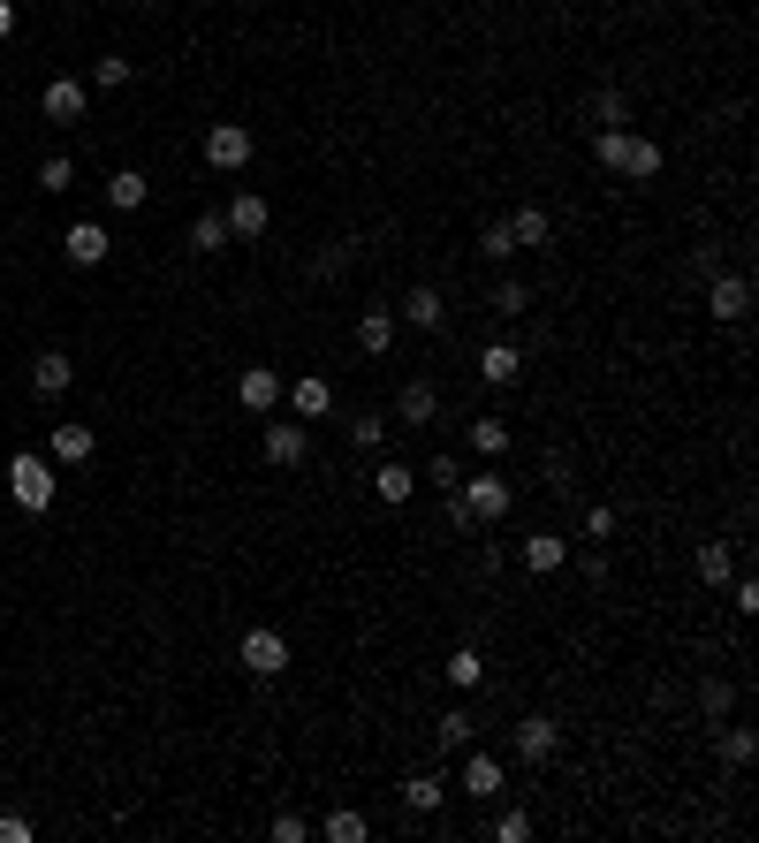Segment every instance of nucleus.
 Segmentation results:
<instances>
[{
	"label": "nucleus",
	"instance_id": "obj_1",
	"mask_svg": "<svg viewBox=\"0 0 759 843\" xmlns=\"http://www.w3.org/2000/svg\"><path fill=\"white\" fill-rule=\"evenodd\" d=\"M8 494H16V509H31V517H46L53 509V464L46 457H8Z\"/></svg>",
	"mask_w": 759,
	"mask_h": 843
},
{
	"label": "nucleus",
	"instance_id": "obj_2",
	"mask_svg": "<svg viewBox=\"0 0 759 843\" xmlns=\"http://www.w3.org/2000/svg\"><path fill=\"white\" fill-rule=\"evenodd\" d=\"M252 153H258V137H252L244 122H213V129H206V168L244 175V168H252Z\"/></svg>",
	"mask_w": 759,
	"mask_h": 843
},
{
	"label": "nucleus",
	"instance_id": "obj_3",
	"mask_svg": "<svg viewBox=\"0 0 759 843\" xmlns=\"http://www.w3.org/2000/svg\"><path fill=\"white\" fill-rule=\"evenodd\" d=\"M456 494L471 502V517H479V525H502L509 509H516V487H509L502 471H471V487H456Z\"/></svg>",
	"mask_w": 759,
	"mask_h": 843
},
{
	"label": "nucleus",
	"instance_id": "obj_4",
	"mask_svg": "<svg viewBox=\"0 0 759 843\" xmlns=\"http://www.w3.org/2000/svg\"><path fill=\"white\" fill-rule=\"evenodd\" d=\"M236 669H244V676H282V669H289V638L266 631V624H258V631H244V646H236Z\"/></svg>",
	"mask_w": 759,
	"mask_h": 843
},
{
	"label": "nucleus",
	"instance_id": "obj_5",
	"mask_svg": "<svg viewBox=\"0 0 759 843\" xmlns=\"http://www.w3.org/2000/svg\"><path fill=\"white\" fill-rule=\"evenodd\" d=\"M707 312H714L721 327H737L752 312V282L745 274H707Z\"/></svg>",
	"mask_w": 759,
	"mask_h": 843
},
{
	"label": "nucleus",
	"instance_id": "obj_6",
	"mask_svg": "<svg viewBox=\"0 0 759 843\" xmlns=\"http://www.w3.org/2000/svg\"><path fill=\"white\" fill-rule=\"evenodd\" d=\"M220 220H228V236H236V244H258V236L274 228V206H266L258 190H236V198H228V213H220Z\"/></svg>",
	"mask_w": 759,
	"mask_h": 843
},
{
	"label": "nucleus",
	"instance_id": "obj_7",
	"mask_svg": "<svg viewBox=\"0 0 759 843\" xmlns=\"http://www.w3.org/2000/svg\"><path fill=\"white\" fill-rule=\"evenodd\" d=\"M456 791H464L471 805H479V798H502V759H494V753H471V745H464V775H456Z\"/></svg>",
	"mask_w": 759,
	"mask_h": 843
},
{
	"label": "nucleus",
	"instance_id": "obj_8",
	"mask_svg": "<svg viewBox=\"0 0 759 843\" xmlns=\"http://www.w3.org/2000/svg\"><path fill=\"white\" fill-rule=\"evenodd\" d=\"M61 252H69V266H107V220H77L69 236H61Z\"/></svg>",
	"mask_w": 759,
	"mask_h": 843
},
{
	"label": "nucleus",
	"instance_id": "obj_9",
	"mask_svg": "<svg viewBox=\"0 0 759 843\" xmlns=\"http://www.w3.org/2000/svg\"><path fill=\"white\" fill-rule=\"evenodd\" d=\"M395 320H411L418 335H433V327H448V296L433 290V282H418V290L403 296V312H395Z\"/></svg>",
	"mask_w": 759,
	"mask_h": 843
},
{
	"label": "nucleus",
	"instance_id": "obj_10",
	"mask_svg": "<svg viewBox=\"0 0 759 843\" xmlns=\"http://www.w3.org/2000/svg\"><path fill=\"white\" fill-rule=\"evenodd\" d=\"M479 380H486V388H516V380H524V350H516V342H486V350H479Z\"/></svg>",
	"mask_w": 759,
	"mask_h": 843
},
{
	"label": "nucleus",
	"instance_id": "obj_11",
	"mask_svg": "<svg viewBox=\"0 0 759 843\" xmlns=\"http://www.w3.org/2000/svg\"><path fill=\"white\" fill-rule=\"evenodd\" d=\"M554 745H562V729H554L548 715H524V722H516V759H524V767L554 759Z\"/></svg>",
	"mask_w": 759,
	"mask_h": 843
},
{
	"label": "nucleus",
	"instance_id": "obj_12",
	"mask_svg": "<svg viewBox=\"0 0 759 843\" xmlns=\"http://www.w3.org/2000/svg\"><path fill=\"white\" fill-rule=\"evenodd\" d=\"M85 99H91V85H77V77H46V122H85Z\"/></svg>",
	"mask_w": 759,
	"mask_h": 843
},
{
	"label": "nucleus",
	"instance_id": "obj_13",
	"mask_svg": "<svg viewBox=\"0 0 759 843\" xmlns=\"http://www.w3.org/2000/svg\"><path fill=\"white\" fill-rule=\"evenodd\" d=\"M357 350H365V357H387V350H395V304H365V320H357Z\"/></svg>",
	"mask_w": 759,
	"mask_h": 843
},
{
	"label": "nucleus",
	"instance_id": "obj_14",
	"mask_svg": "<svg viewBox=\"0 0 759 843\" xmlns=\"http://www.w3.org/2000/svg\"><path fill=\"white\" fill-rule=\"evenodd\" d=\"M516 562H524L532 578H548V570H562V562H570V540H562V532H532V540L516 548Z\"/></svg>",
	"mask_w": 759,
	"mask_h": 843
},
{
	"label": "nucleus",
	"instance_id": "obj_15",
	"mask_svg": "<svg viewBox=\"0 0 759 843\" xmlns=\"http://www.w3.org/2000/svg\"><path fill=\"white\" fill-rule=\"evenodd\" d=\"M433 411H441V388H433V380H403L395 419H403V425H433Z\"/></svg>",
	"mask_w": 759,
	"mask_h": 843
},
{
	"label": "nucleus",
	"instance_id": "obj_16",
	"mask_svg": "<svg viewBox=\"0 0 759 843\" xmlns=\"http://www.w3.org/2000/svg\"><path fill=\"white\" fill-rule=\"evenodd\" d=\"M236 403H244V411H274V403H282V373H274V365H252V373L236 380Z\"/></svg>",
	"mask_w": 759,
	"mask_h": 843
},
{
	"label": "nucleus",
	"instance_id": "obj_17",
	"mask_svg": "<svg viewBox=\"0 0 759 843\" xmlns=\"http://www.w3.org/2000/svg\"><path fill=\"white\" fill-rule=\"evenodd\" d=\"M289 411H296V419H327V411H335V388H327L319 373L289 380Z\"/></svg>",
	"mask_w": 759,
	"mask_h": 843
},
{
	"label": "nucleus",
	"instance_id": "obj_18",
	"mask_svg": "<svg viewBox=\"0 0 759 843\" xmlns=\"http://www.w3.org/2000/svg\"><path fill=\"white\" fill-rule=\"evenodd\" d=\"M69 380H77V365H69V357H61V350H46L39 365H31V395H39V403H53V395H61V388H69Z\"/></svg>",
	"mask_w": 759,
	"mask_h": 843
},
{
	"label": "nucleus",
	"instance_id": "obj_19",
	"mask_svg": "<svg viewBox=\"0 0 759 843\" xmlns=\"http://www.w3.org/2000/svg\"><path fill=\"white\" fill-rule=\"evenodd\" d=\"M304 457H312L304 425H266V464H304Z\"/></svg>",
	"mask_w": 759,
	"mask_h": 843
},
{
	"label": "nucleus",
	"instance_id": "obj_20",
	"mask_svg": "<svg viewBox=\"0 0 759 843\" xmlns=\"http://www.w3.org/2000/svg\"><path fill=\"white\" fill-rule=\"evenodd\" d=\"M145 198H152V183H145L137 168H115V175H107V206H115V213H137Z\"/></svg>",
	"mask_w": 759,
	"mask_h": 843
},
{
	"label": "nucleus",
	"instance_id": "obj_21",
	"mask_svg": "<svg viewBox=\"0 0 759 843\" xmlns=\"http://www.w3.org/2000/svg\"><path fill=\"white\" fill-rule=\"evenodd\" d=\"M509 236H516V252H540V244L554 236V220L540 206H516V213H509Z\"/></svg>",
	"mask_w": 759,
	"mask_h": 843
},
{
	"label": "nucleus",
	"instance_id": "obj_22",
	"mask_svg": "<svg viewBox=\"0 0 759 843\" xmlns=\"http://www.w3.org/2000/svg\"><path fill=\"white\" fill-rule=\"evenodd\" d=\"M699 578H707V586H729V578H737V548H729V540H707V548H699Z\"/></svg>",
	"mask_w": 759,
	"mask_h": 843
},
{
	"label": "nucleus",
	"instance_id": "obj_23",
	"mask_svg": "<svg viewBox=\"0 0 759 843\" xmlns=\"http://www.w3.org/2000/svg\"><path fill=\"white\" fill-rule=\"evenodd\" d=\"M91 449H99V433H91V425H53V457H61V464H85Z\"/></svg>",
	"mask_w": 759,
	"mask_h": 843
},
{
	"label": "nucleus",
	"instance_id": "obj_24",
	"mask_svg": "<svg viewBox=\"0 0 759 843\" xmlns=\"http://www.w3.org/2000/svg\"><path fill=\"white\" fill-rule=\"evenodd\" d=\"M190 252H198V258L228 252V220H220V213H198V220H190Z\"/></svg>",
	"mask_w": 759,
	"mask_h": 843
},
{
	"label": "nucleus",
	"instance_id": "obj_25",
	"mask_svg": "<svg viewBox=\"0 0 759 843\" xmlns=\"http://www.w3.org/2000/svg\"><path fill=\"white\" fill-rule=\"evenodd\" d=\"M373 494H379L387 509H403V502H411V464H379V471H373Z\"/></svg>",
	"mask_w": 759,
	"mask_h": 843
},
{
	"label": "nucleus",
	"instance_id": "obj_26",
	"mask_svg": "<svg viewBox=\"0 0 759 843\" xmlns=\"http://www.w3.org/2000/svg\"><path fill=\"white\" fill-rule=\"evenodd\" d=\"M441 798H448L441 775H411V783H403V805H411V813H441Z\"/></svg>",
	"mask_w": 759,
	"mask_h": 843
},
{
	"label": "nucleus",
	"instance_id": "obj_27",
	"mask_svg": "<svg viewBox=\"0 0 759 843\" xmlns=\"http://www.w3.org/2000/svg\"><path fill=\"white\" fill-rule=\"evenodd\" d=\"M623 175H631V183H653V175H661V145H653V137H631V153H623Z\"/></svg>",
	"mask_w": 759,
	"mask_h": 843
},
{
	"label": "nucleus",
	"instance_id": "obj_28",
	"mask_svg": "<svg viewBox=\"0 0 759 843\" xmlns=\"http://www.w3.org/2000/svg\"><path fill=\"white\" fill-rule=\"evenodd\" d=\"M448 684H456V692H479V684H486V661H479V646H456V654H448Z\"/></svg>",
	"mask_w": 759,
	"mask_h": 843
},
{
	"label": "nucleus",
	"instance_id": "obj_29",
	"mask_svg": "<svg viewBox=\"0 0 759 843\" xmlns=\"http://www.w3.org/2000/svg\"><path fill=\"white\" fill-rule=\"evenodd\" d=\"M699 707H707V722H729V707H737V684H729V676H707V684H699Z\"/></svg>",
	"mask_w": 759,
	"mask_h": 843
},
{
	"label": "nucleus",
	"instance_id": "obj_30",
	"mask_svg": "<svg viewBox=\"0 0 759 843\" xmlns=\"http://www.w3.org/2000/svg\"><path fill=\"white\" fill-rule=\"evenodd\" d=\"M319 836H327V843H365L373 829H365V813H349V805H342V813H327V821H319Z\"/></svg>",
	"mask_w": 759,
	"mask_h": 843
},
{
	"label": "nucleus",
	"instance_id": "obj_31",
	"mask_svg": "<svg viewBox=\"0 0 759 843\" xmlns=\"http://www.w3.org/2000/svg\"><path fill=\"white\" fill-rule=\"evenodd\" d=\"M494 312H502V320H524V312H532V290H524L516 274H502V282H494Z\"/></svg>",
	"mask_w": 759,
	"mask_h": 843
},
{
	"label": "nucleus",
	"instance_id": "obj_32",
	"mask_svg": "<svg viewBox=\"0 0 759 843\" xmlns=\"http://www.w3.org/2000/svg\"><path fill=\"white\" fill-rule=\"evenodd\" d=\"M752 729H745V722H721V759H729V767H752Z\"/></svg>",
	"mask_w": 759,
	"mask_h": 843
},
{
	"label": "nucleus",
	"instance_id": "obj_33",
	"mask_svg": "<svg viewBox=\"0 0 759 843\" xmlns=\"http://www.w3.org/2000/svg\"><path fill=\"white\" fill-rule=\"evenodd\" d=\"M349 266H357V236H349V244H327V252L312 258V274H319V282H335V274H349Z\"/></svg>",
	"mask_w": 759,
	"mask_h": 843
},
{
	"label": "nucleus",
	"instance_id": "obj_34",
	"mask_svg": "<svg viewBox=\"0 0 759 843\" xmlns=\"http://www.w3.org/2000/svg\"><path fill=\"white\" fill-rule=\"evenodd\" d=\"M471 449H479V457H502L509 449V419H471Z\"/></svg>",
	"mask_w": 759,
	"mask_h": 843
},
{
	"label": "nucleus",
	"instance_id": "obj_35",
	"mask_svg": "<svg viewBox=\"0 0 759 843\" xmlns=\"http://www.w3.org/2000/svg\"><path fill=\"white\" fill-rule=\"evenodd\" d=\"M433 737H441V753H464V745H471V715H464V707H448Z\"/></svg>",
	"mask_w": 759,
	"mask_h": 843
},
{
	"label": "nucleus",
	"instance_id": "obj_36",
	"mask_svg": "<svg viewBox=\"0 0 759 843\" xmlns=\"http://www.w3.org/2000/svg\"><path fill=\"white\" fill-rule=\"evenodd\" d=\"M592 153H600V168H608V175H623V153H631V129H600V145H592Z\"/></svg>",
	"mask_w": 759,
	"mask_h": 843
},
{
	"label": "nucleus",
	"instance_id": "obj_37",
	"mask_svg": "<svg viewBox=\"0 0 759 843\" xmlns=\"http://www.w3.org/2000/svg\"><path fill=\"white\" fill-rule=\"evenodd\" d=\"M479 252L494 258V266H509V258H516V236H509V220H486V236H479Z\"/></svg>",
	"mask_w": 759,
	"mask_h": 843
},
{
	"label": "nucleus",
	"instance_id": "obj_38",
	"mask_svg": "<svg viewBox=\"0 0 759 843\" xmlns=\"http://www.w3.org/2000/svg\"><path fill=\"white\" fill-rule=\"evenodd\" d=\"M592 122H600V129H623V122H631L623 91H592Z\"/></svg>",
	"mask_w": 759,
	"mask_h": 843
},
{
	"label": "nucleus",
	"instance_id": "obj_39",
	"mask_svg": "<svg viewBox=\"0 0 759 843\" xmlns=\"http://www.w3.org/2000/svg\"><path fill=\"white\" fill-rule=\"evenodd\" d=\"M122 85H129V61H122V53L91 61V91H122Z\"/></svg>",
	"mask_w": 759,
	"mask_h": 843
},
{
	"label": "nucleus",
	"instance_id": "obj_40",
	"mask_svg": "<svg viewBox=\"0 0 759 843\" xmlns=\"http://www.w3.org/2000/svg\"><path fill=\"white\" fill-rule=\"evenodd\" d=\"M39 183H46V198H53V190H69V183H77V160H69V153H53V160L39 168Z\"/></svg>",
	"mask_w": 759,
	"mask_h": 843
},
{
	"label": "nucleus",
	"instance_id": "obj_41",
	"mask_svg": "<svg viewBox=\"0 0 759 843\" xmlns=\"http://www.w3.org/2000/svg\"><path fill=\"white\" fill-rule=\"evenodd\" d=\"M615 525H623V517L608 502H585V540H615Z\"/></svg>",
	"mask_w": 759,
	"mask_h": 843
},
{
	"label": "nucleus",
	"instance_id": "obj_42",
	"mask_svg": "<svg viewBox=\"0 0 759 843\" xmlns=\"http://www.w3.org/2000/svg\"><path fill=\"white\" fill-rule=\"evenodd\" d=\"M425 479H433V487H464V464H456V457H448V449H441V457H433V464H425Z\"/></svg>",
	"mask_w": 759,
	"mask_h": 843
},
{
	"label": "nucleus",
	"instance_id": "obj_43",
	"mask_svg": "<svg viewBox=\"0 0 759 843\" xmlns=\"http://www.w3.org/2000/svg\"><path fill=\"white\" fill-rule=\"evenodd\" d=\"M494 836H502V843H524V836H532V813H516V805H509L502 821H494Z\"/></svg>",
	"mask_w": 759,
	"mask_h": 843
},
{
	"label": "nucleus",
	"instance_id": "obj_44",
	"mask_svg": "<svg viewBox=\"0 0 759 843\" xmlns=\"http://www.w3.org/2000/svg\"><path fill=\"white\" fill-rule=\"evenodd\" d=\"M349 441H357V449H379V441H387V419H357L349 425Z\"/></svg>",
	"mask_w": 759,
	"mask_h": 843
},
{
	"label": "nucleus",
	"instance_id": "obj_45",
	"mask_svg": "<svg viewBox=\"0 0 759 843\" xmlns=\"http://www.w3.org/2000/svg\"><path fill=\"white\" fill-rule=\"evenodd\" d=\"M448 525H456V532H479V517H471V502L456 494V487H448Z\"/></svg>",
	"mask_w": 759,
	"mask_h": 843
},
{
	"label": "nucleus",
	"instance_id": "obj_46",
	"mask_svg": "<svg viewBox=\"0 0 759 843\" xmlns=\"http://www.w3.org/2000/svg\"><path fill=\"white\" fill-rule=\"evenodd\" d=\"M0 843H31V821L23 813H0Z\"/></svg>",
	"mask_w": 759,
	"mask_h": 843
},
{
	"label": "nucleus",
	"instance_id": "obj_47",
	"mask_svg": "<svg viewBox=\"0 0 759 843\" xmlns=\"http://www.w3.org/2000/svg\"><path fill=\"white\" fill-rule=\"evenodd\" d=\"M274 843H304V821L296 813H274Z\"/></svg>",
	"mask_w": 759,
	"mask_h": 843
},
{
	"label": "nucleus",
	"instance_id": "obj_48",
	"mask_svg": "<svg viewBox=\"0 0 759 843\" xmlns=\"http://www.w3.org/2000/svg\"><path fill=\"white\" fill-rule=\"evenodd\" d=\"M0 39H16V0H0Z\"/></svg>",
	"mask_w": 759,
	"mask_h": 843
}]
</instances>
